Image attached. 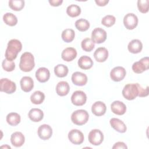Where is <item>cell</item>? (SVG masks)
Here are the masks:
<instances>
[{"mask_svg":"<svg viewBox=\"0 0 149 149\" xmlns=\"http://www.w3.org/2000/svg\"><path fill=\"white\" fill-rule=\"evenodd\" d=\"M22 49L21 42L17 39L10 40L7 45V48L5 51V56L6 59L13 61L15 59L19 52Z\"/></svg>","mask_w":149,"mask_h":149,"instance_id":"1","label":"cell"},{"mask_svg":"<svg viewBox=\"0 0 149 149\" xmlns=\"http://www.w3.org/2000/svg\"><path fill=\"white\" fill-rule=\"evenodd\" d=\"M35 66L34 58L33 54L29 52H24L20 56L19 68L24 72H29L33 70Z\"/></svg>","mask_w":149,"mask_h":149,"instance_id":"2","label":"cell"},{"mask_svg":"<svg viewBox=\"0 0 149 149\" xmlns=\"http://www.w3.org/2000/svg\"><path fill=\"white\" fill-rule=\"evenodd\" d=\"M139 83H129L122 90V95L127 100H133L139 95Z\"/></svg>","mask_w":149,"mask_h":149,"instance_id":"3","label":"cell"},{"mask_svg":"<svg viewBox=\"0 0 149 149\" xmlns=\"http://www.w3.org/2000/svg\"><path fill=\"white\" fill-rule=\"evenodd\" d=\"M89 118V115L84 109H78L74 111L71 115L72 122L76 125H83L86 124Z\"/></svg>","mask_w":149,"mask_h":149,"instance_id":"4","label":"cell"},{"mask_svg":"<svg viewBox=\"0 0 149 149\" xmlns=\"http://www.w3.org/2000/svg\"><path fill=\"white\" fill-rule=\"evenodd\" d=\"M16 86L15 82L6 78H2L0 81V90L6 94H10L15 92Z\"/></svg>","mask_w":149,"mask_h":149,"instance_id":"5","label":"cell"},{"mask_svg":"<svg viewBox=\"0 0 149 149\" xmlns=\"http://www.w3.org/2000/svg\"><path fill=\"white\" fill-rule=\"evenodd\" d=\"M149 59L148 57L146 56L142 58L140 61L134 62L132 65L133 71L137 74L143 73L149 68Z\"/></svg>","mask_w":149,"mask_h":149,"instance_id":"6","label":"cell"},{"mask_svg":"<svg viewBox=\"0 0 149 149\" xmlns=\"http://www.w3.org/2000/svg\"><path fill=\"white\" fill-rule=\"evenodd\" d=\"M89 142L94 146L100 145L104 140V134L99 129H93L90 132L88 136Z\"/></svg>","mask_w":149,"mask_h":149,"instance_id":"7","label":"cell"},{"mask_svg":"<svg viewBox=\"0 0 149 149\" xmlns=\"http://www.w3.org/2000/svg\"><path fill=\"white\" fill-rule=\"evenodd\" d=\"M107 39V32L102 28L97 27L94 29L91 33V40L94 43L101 44Z\"/></svg>","mask_w":149,"mask_h":149,"instance_id":"8","label":"cell"},{"mask_svg":"<svg viewBox=\"0 0 149 149\" xmlns=\"http://www.w3.org/2000/svg\"><path fill=\"white\" fill-rule=\"evenodd\" d=\"M87 101V95L84 92L81 90L74 91L71 96V101L76 106H82Z\"/></svg>","mask_w":149,"mask_h":149,"instance_id":"9","label":"cell"},{"mask_svg":"<svg viewBox=\"0 0 149 149\" xmlns=\"http://www.w3.org/2000/svg\"><path fill=\"white\" fill-rule=\"evenodd\" d=\"M123 24L127 29L133 30L136 28L138 24V18L135 14L129 13L124 16Z\"/></svg>","mask_w":149,"mask_h":149,"instance_id":"10","label":"cell"},{"mask_svg":"<svg viewBox=\"0 0 149 149\" xmlns=\"http://www.w3.org/2000/svg\"><path fill=\"white\" fill-rule=\"evenodd\" d=\"M68 139L72 143L79 145L84 141V135L79 130L72 129L68 133Z\"/></svg>","mask_w":149,"mask_h":149,"instance_id":"11","label":"cell"},{"mask_svg":"<svg viewBox=\"0 0 149 149\" xmlns=\"http://www.w3.org/2000/svg\"><path fill=\"white\" fill-rule=\"evenodd\" d=\"M126 74V70L122 66L113 68L110 72V77L114 81H120L122 80Z\"/></svg>","mask_w":149,"mask_h":149,"instance_id":"12","label":"cell"},{"mask_svg":"<svg viewBox=\"0 0 149 149\" xmlns=\"http://www.w3.org/2000/svg\"><path fill=\"white\" fill-rule=\"evenodd\" d=\"M38 137L44 140H48L52 134V129L51 127L47 124H43L39 126L37 130Z\"/></svg>","mask_w":149,"mask_h":149,"instance_id":"13","label":"cell"},{"mask_svg":"<svg viewBox=\"0 0 149 149\" xmlns=\"http://www.w3.org/2000/svg\"><path fill=\"white\" fill-rule=\"evenodd\" d=\"M72 81L76 86H83L86 85L87 82V76L83 73L76 72L72 75Z\"/></svg>","mask_w":149,"mask_h":149,"instance_id":"14","label":"cell"},{"mask_svg":"<svg viewBox=\"0 0 149 149\" xmlns=\"http://www.w3.org/2000/svg\"><path fill=\"white\" fill-rule=\"evenodd\" d=\"M112 112L118 115H122L126 111V105L120 101H115L111 105Z\"/></svg>","mask_w":149,"mask_h":149,"instance_id":"15","label":"cell"},{"mask_svg":"<svg viewBox=\"0 0 149 149\" xmlns=\"http://www.w3.org/2000/svg\"><path fill=\"white\" fill-rule=\"evenodd\" d=\"M36 77L40 83L47 81L50 77L49 70L44 67L40 68L36 72Z\"/></svg>","mask_w":149,"mask_h":149,"instance_id":"16","label":"cell"},{"mask_svg":"<svg viewBox=\"0 0 149 149\" xmlns=\"http://www.w3.org/2000/svg\"><path fill=\"white\" fill-rule=\"evenodd\" d=\"M106 105L101 101H96L91 107L92 113L97 116H100L104 115L106 112Z\"/></svg>","mask_w":149,"mask_h":149,"instance_id":"17","label":"cell"},{"mask_svg":"<svg viewBox=\"0 0 149 149\" xmlns=\"http://www.w3.org/2000/svg\"><path fill=\"white\" fill-rule=\"evenodd\" d=\"M77 56V51L73 47H68L63 50L61 57L63 60L66 62H70L74 59Z\"/></svg>","mask_w":149,"mask_h":149,"instance_id":"18","label":"cell"},{"mask_svg":"<svg viewBox=\"0 0 149 149\" xmlns=\"http://www.w3.org/2000/svg\"><path fill=\"white\" fill-rule=\"evenodd\" d=\"M10 141L13 146L19 147L22 146L24 143L25 137L22 133L20 132H16L12 134L10 137Z\"/></svg>","mask_w":149,"mask_h":149,"instance_id":"19","label":"cell"},{"mask_svg":"<svg viewBox=\"0 0 149 149\" xmlns=\"http://www.w3.org/2000/svg\"><path fill=\"white\" fill-rule=\"evenodd\" d=\"M109 123L112 127L119 133H125L127 130V127L125 123L119 119L113 118L110 119Z\"/></svg>","mask_w":149,"mask_h":149,"instance_id":"20","label":"cell"},{"mask_svg":"<svg viewBox=\"0 0 149 149\" xmlns=\"http://www.w3.org/2000/svg\"><path fill=\"white\" fill-rule=\"evenodd\" d=\"M94 57L98 62H105L108 57V51L105 47H99L95 51Z\"/></svg>","mask_w":149,"mask_h":149,"instance_id":"21","label":"cell"},{"mask_svg":"<svg viewBox=\"0 0 149 149\" xmlns=\"http://www.w3.org/2000/svg\"><path fill=\"white\" fill-rule=\"evenodd\" d=\"M22 90L24 92H30L34 87V81L31 77L29 76H24L20 81Z\"/></svg>","mask_w":149,"mask_h":149,"instance_id":"22","label":"cell"},{"mask_svg":"<svg viewBox=\"0 0 149 149\" xmlns=\"http://www.w3.org/2000/svg\"><path fill=\"white\" fill-rule=\"evenodd\" d=\"M143 48V44L141 41L138 39L132 40L127 45L129 51L132 54H138L140 52Z\"/></svg>","mask_w":149,"mask_h":149,"instance_id":"23","label":"cell"},{"mask_svg":"<svg viewBox=\"0 0 149 149\" xmlns=\"http://www.w3.org/2000/svg\"><path fill=\"white\" fill-rule=\"evenodd\" d=\"M28 116L31 121L38 122L43 119L44 113L40 109L32 108L29 112Z\"/></svg>","mask_w":149,"mask_h":149,"instance_id":"24","label":"cell"},{"mask_svg":"<svg viewBox=\"0 0 149 149\" xmlns=\"http://www.w3.org/2000/svg\"><path fill=\"white\" fill-rule=\"evenodd\" d=\"M70 90V87L68 82L65 81H59L56 86V92L59 96L66 95Z\"/></svg>","mask_w":149,"mask_h":149,"instance_id":"25","label":"cell"},{"mask_svg":"<svg viewBox=\"0 0 149 149\" xmlns=\"http://www.w3.org/2000/svg\"><path fill=\"white\" fill-rule=\"evenodd\" d=\"M79 66L84 70L90 69L93 65V61L91 58L88 56H82L78 60Z\"/></svg>","mask_w":149,"mask_h":149,"instance_id":"26","label":"cell"},{"mask_svg":"<svg viewBox=\"0 0 149 149\" xmlns=\"http://www.w3.org/2000/svg\"><path fill=\"white\" fill-rule=\"evenodd\" d=\"M6 119L7 123L9 125L15 126L20 122L21 118L19 113L16 112H10L7 115Z\"/></svg>","mask_w":149,"mask_h":149,"instance_id":"27","label":"cell"},{"mask_svg":"<svg viewBox=\"0 0 149 149\" xmlns=\"http://www.w3.org/2000/svg\"><path fill=\"white\" fill-rule=\"evenodd\" d=\"M45 99L44 94L40 91H34L30 96V100L34 104H41Z\"/></svg>","mask_w":149,"mask_h":149,"instance_id":"28","label":"cell"},{"mask_svg":"<svg viewBox=\"0 0 149 149\" xmlns=\"http://www.w3.org/2000/svg\"><path fill=\"white\" fill-rule=\"evenodd\" d=\"M69 70L68 68L63 64H58L54 68V73L59 77H64L67 76Z\"/></svg>","mask_w":149,"mask_h":149,"instance_id":"29","label":"cell"},{"mask_svg":"<svg viewBox=\"0 0 149 149\" xmlns=\"http://www.w3.org/2000/svg\"><path fill=\"white\" fill-rule=\"evenodd\" d=\"M3 20L5 23L9 26H14L17 23L16 16L12 13H6L3 16Z\"/></svg>","mask_w":149,"mask_h":149,"instance_id":"30","label":"cell"},{"mask_svg":"<svg viewBox=\"0 0 149 149\" xmlns=\"http://www.w3.org/2000/svg\"><path fill=\"white\" fill-rule=\"evenodd\" d=\"M66 13L71 17H77L81 13V8L77 5H70L66 9Z\"/></svg>","mask_w":149,"mask_h":149,"instance_id":"31","label":"cell"},{"mask_svg":"<svg viewBox=\"0 0 149 149\" xmlns=\"http://www.w3.org/2000/svg\"><path fill=\"white\" fill-rule=\"evenodd\" d=\"M75 37V33L73 29H66L64 30L61 34L62 40L66 42H72Z\"/></svg>","mask_w":149,"mask_h":149,"instance_id":"32","label":"cell"},{"mask_svg":"<svg viewBox=\"0 0 149 149\" xmlns=\"http://www.w3.org/2000/svg\"><path fill=\"white\" fill-rule=\"evenodd\" d=\"M76 28L80 31H85L90 27L89 22L84 19H79L75 22Z\"/></svg>","mask_w":149,"mask_h":149,"instance_id":"33","label":"cell"},{"mask_svg":"<svg viewBox=\"0 0 149 149\" xmlns=\"http://www.w3.org/2000/svg\"><path fill=\"white\" fill-rule=\"evenodd\" d=\"M82 49L86 52H91L95 47V44L91 38H86L82 40L81 42Z\"/></svg>","mask_w":149,"mask_h":149,"instance_id":"34","label":"cell"},{"mask_svg":"<svg viewBox=\"0 0 149 149\" xmlns=\"http://www.w3.org/2000/svg\"><path fill=\"white\" fill-rule=\"evenodd\" d=\"M9 6L15 11H20L24 6V1L23 0H10Z\"/></svg>","mask_w":149,"mask_h":149,"instance_id":"35","label":"cell"},{"mask_svg":"<svg viewBox=\"0 0 149 149\" xmlns=\"http://www.w3.org/2000/svg\"><path fill=\"white\" fill-rule=\"evenodd\" d=\"M116 21V18L115 16L113 15H106L104 16L102 20H101V23L104 26L107 27H110L112 26H113Z\"/></svg>","mask_w":149,"mask_h":149,"instance_id":"36","label":"cell"},{"mask_svg":"<svg viewBox=\"0 0 149 149\" xmlns=\"http://www.w3.org/2000/svg\"><path fill=\"white\" fill-rule=\"evenodd\" d=\"M148 0H139L137 1V8L139 10L143 13H146L148 11Z\"/></svg>","mask_w":149,"mask_h":149,"instance_id":"37","label":"cell"},{"mask_svg":"<svg viewBox=\"0 0 149 149\" xmlns=\"http://www.w3.org/2000/svg\"><path fill=\"white\" fill-rule=\"evenodd\" d=\"M2 68L6 72H12L15 68V63L13 61L8 60L6 58L2 61Z\"/></svg>","mask_w":149,"mask_h":149,"instance_id":"38","label":"cell"},{"mask_svg":"<svg viewBox=\"0 0 149 149\" xmlns=\"http://www.w3.org/2000/svg\"><path fill=\"white\" fill-rule=\"evenodd\" d=\"M138 87H139V95H138L139 97H147L148 95V86H147L146 88H144L139 84Z\"/></svg>","mask_w":149,"mask_h":149,"instance_id":"39","label":"cell"},{"mask_svg":"<svg viewBox=\"0 0 149 149\" xmlns=\"http://www.w3.org/2000/svg\"><path fill=\"white\" fill-rule=\"evenodd\" d=\"M127 147L126 146V145L123 143V142H122V141H118L116 143H115V144L113 145V146L112 147V148L113 149H115V148H127Z\"/></svg>","mask_w":149,"mask_h":149,"instance_id":"40","label":"cell"},{"mask_svg":"<svg viewBox=\"0 0 149 149\" xmlns=\"http://www.w3.org/2000/svg\"><path fill=\"white\" fill-rule=\"evenodd\" d=\"M48 2L49 4L52 6H58L62 3L63 1L62 0H49Z\"/></svg>","mask_w":149,"mask_h":149,"instance_id":"41","label":"cell"},{"mask_svg":"<svg viewBox=\"0 0 149 149\" xmlns=\"http://www.w3.org/2000/svg\"><path fill=\"white\" fill-rule=\"evenodd\" d=\"M95 2L97 5L100 6H104L109 2V1L108 0H95Z\"/></svg>","mask_w":149,"mask_h":149,"instance_id":"42","label":"cell"}]
</instances>
